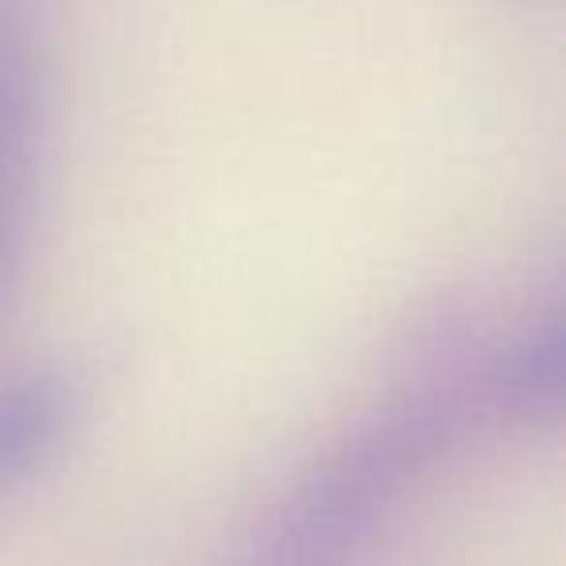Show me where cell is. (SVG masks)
I'll list each match as a JSON object with an SVG mask.
<instances>
[{"instance_id": "1", "label": "cell", "mask_w": 566, "mask_h": 566, "mask_svg": "<svg viewBox=\"0 0 566 566\" xmlns=\"http://www.w3.org/2000/svg\"><path fill=\"white\" fill-rule=\"evenodd\" d=\"M74 392L63 377H32L0 388V485L24 478L63 439Z\"/></svg>"}, {"instance_id": "2", "label": "cell", "mask_w": 566, "mask_h": 566, "mask_svg": "<svg viewBox=\"0 0 566 566\" xmlns=\"http://www.w3.org/2000/svg\"><path fill=\"white\" fill-rule=\"evenodd\" d=\"M558 396H563V326L555 323L509 365V400L527 411H551L558 408Z\"/></svg>"}, {"instance_id": "3", "label": "cell", "mask_w": 566, "mask_h": 566, "mask_svg": "<svg viewBox=\"0 0 566 566\" xmlns=\"http://www.w3.org/2000/svg\"><path fill=\"white\" fill-rule=\"evenodd\" d=\"M20 151H24V90L0 71V287H4V260L12 241Z\"/></svg>"}]
</instances>
